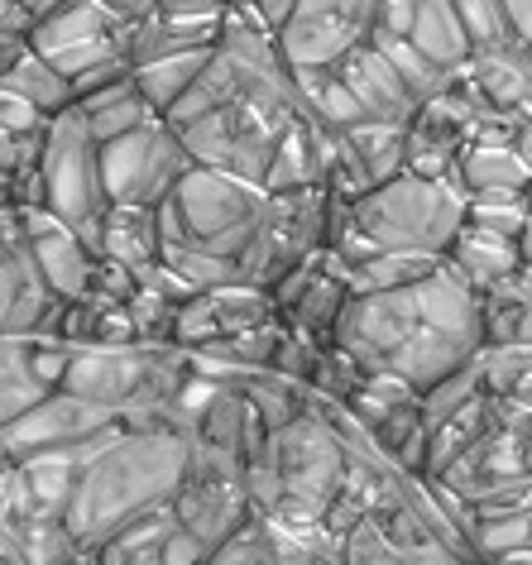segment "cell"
<instances>
[{
    "label": "cell",
    "mask_w": 532,
    "mask_h": 565,
    "mask_svg": "<svg viewBox=\"0 0 532 565\" xmlns=\"http://www.w3.org/2000/svg\"><path fill=\"white\" fill-rule=\"evenodd\" d=\"M336 77L355 92V102L365 106V116L380 120V125H403V130H408V125L417 120V110H423L374 44H360L341 67H336Z\"/></svg>",
    "instance_id": "cell-20"
},
{
    "label": "cell",
    "mask_w": 532,
    "mask_h": 565,
    "mask_svg": "<svg viewBox=\"0 0 532 565\" xmlns=\"http://www.w3.org/2000/svg\"><path fill=\"white\" fill-rule=\"evenodd\" d=\"M173 518L198 536L206 551H216L226 536H235L255 513V499H249V479L245 465L231 456H216V450L192 446L188 456V475L173 493Z\"/></svg>",
    "instance_id": "cell-10"
},
{
    "label": "cell",
    "mask_w": 532,
    "mask_h": 565,
    "mask_svg": "<svg viewBox=\"0 0 532 565\" xmlns=\"http://www.w3.org/2000/svg\"><path fill=\"white\" fill-rule=\"evenodd\" d=\"M460 87H466V96L480 110L523 116V106L532 102V53L513 49V53H499V58H475L460 73Z\"/></svg>",
    "instance_id": "cell-21"
},
{
    "label": "cell",
    "mask_w": 532,
    "mask_h": 565,
    "mask_svg": "<svg viewBox=\"0 0 532 565\" xmlns=\"http://www.w3.org/2000/svg\"><path fill=\"white\" fill-rule=\"evenodd\" d=\"M77 116L87 120V130H92L96 145H110V139H125V135H135V130H145V125H153V120H163L159 110L145 102V92L135 87V73L120 77L116 87L87 96V102H77Z\"/></svg>",
    "instance_id": "cell-28"
},
{
    "label": "cell",
    "mask_w": 532,
    "mask_h": 565,
    "mask_svg": "<svg viewBox=\"0 0 532 565\" xmlns=\"http://www.w3.org/2000/svg\"><path fill=\"white\" fill-rule=\"evenodd\" d=\"M345 145L355 149L370 188H384V182L408 173V130L403 125H380V120L355 125V130H345Z\"/></svg>",
    "instance_id": "cell-32"
},
{
    "label": "cell",
    "mask_w": 532,
    "mask_h": 565,
    "mask_svg": "<svg viewBox=\"0 0 532 565\" xmlns=\"http://www.w3.org/2000/svg\"><path fill=\"white\" fill-rule=\"evenodd\" d=\"M446 259L432 254H374L360 268H350V292L355 298H374V292H398V288H417L432 274H441Z\"/></svg>",
    "instance_id": "cell-33"
},
{
    "label": "cell",
    "mask_w": 532,
    "mask_h": 565,
    "mask_svg": "<svg viewBox=\"0 0 532 565\" xmlns=\"http://www.w3.org/2000/svg\"><path fill=\"white\" fill-rule=\"evenodd\" d=\"M374 20H380V6H365V0H350V6H331V0L292 6L284 34H278V53H284L292 77L331 73L360 44H370Z\"/></svg>",
    "instance_id": "cell-13"
},
{
    "label": "cell",
    "mask_w": 532,
    "mask_h": 565,
    "mask_svg": "<svg viewBox=\"0 0 532 565\" xmlns=\"http://www.w3.org/2000/svg\"><path fill=\"white\" fill-rule=\"evenodd\" d=\"M10 211H20V178L0 173V216H10Z\"/></svg>",
    "instance_id": "cell-45"
},
{
    "label": "cell",
    "mask_w": 532,
    "mask_h": 565,
    "mask_svg": "<svg viewBox=\"0 0 532 565\" xmlns=\"http://www.w3.org/2000/svg\"><path fill=\"white\" fill-rule=\"evenodd\" d=\"M494 417H499V398L489 388H480L470 403H460L451 417L432 422L427 427V475L423 479H441L489 427H494Z\"/></svg>",
    "instance_id": "cell-24"
},
{
    "label": "cell",
    "mask_w": 532,
    "mask_h": 565,
    "mask_svg": "<svg viewBox=\"0 0 532 565\" xmlns=\"http://www.w3.org/2000/svg\"><path fill=\"white\" fill-rule=\"evenodd\" d=\"M206 63H212V49H192V53H168V58H153L145 67H135V87L145 92V102L168 116L183 96L198 87V77L206 73Z\"/></svg>",
    "instance_id": "cell-30"
},
{
    "label": "cell",
    "mask_w": 532,
    "mask_h": 565,
    "mask_svg": "<svg viewBox=\"0 0 532 565\" xmlns=\"http://www.w3.org/2000/svg\"><path fill=\"white\" fill-rule=\"evenodd\" d=\"M485 350H532V268L480 292Z\"/></svg>",
    "instance_id": "cell-22"
},
{
    "label": "cell",
    "mask_w": 532,
    "mask_h": 565,
    "mask_svg": "<svg viewBox=\"0 0 532 565\" xmlns=\"http://www.w3.org/2000/svg\"><path fill=\"white\" fill-rule=\"evenodd\" d=\"M432 484L451 489L466 503H485L494 493L532 484V413L509 398H499V417L451 470Z\"/></svg>",
    "instance_id": "cell-11"
},
{
    "label": "cell",
    "mask_w": 532,
    "mask_h": 565,
    "mask_svg": "<svg viewBox=\"0 0 532 565\" xmlns=\"http://www.w3.org/2000/svg\"><path fill=\"white\" fill-rule=\"evenodd\" d=\"M0 335L63 341V302L49 292V282L30 254L24 211L0 216Z\"/></svg>",
    "instance_id": "cell-12"
},
{
    "label": "cell",
    "mask_w": 532,
    "mask_h": 565,
    "mask_svg": "<svg viewBox=\"0 0 532 565\" xmlns=\"http://www.w3.org/2000/svg\"><path fill=\"white\" fill-rule=\"evenodd\" d=\"M24 53H30V44H24V39H10V34H0V82H6V73L10 67H15Z\"/></svg>",
    "instance_id": "cell-43"
},
{
    "label": "cell",
    "mask_w": 532,
    "mask_h": 565,
    "mask_svg": "<svg viewBox=\"0 0 532 565\" xmlns=\"http://www.w3.org/2000/svg\"><path fill=\"white\" fill-rule=\"evenodd\" d=\"M327 221H331V196L327 192H292V196H269L264 221L249 249L241 254V278L249 288L269 292L274 282H284L292 268L317 259L327 249Z\"/></svg>",
    "instance_id": "cell-8"
},
{
    "label": "cell",
    "mask_w": 532,
    "mask_h": 565,
    "mask_svg": "<svg viewBox=\"0 0 532 565\" xmlns=\"http://www.w3.org/2000/svg\"><path fill=\"white\" fill-rule=\"evenodd\" d=\"M116 427H120V417H110L106 407H92L58 388L34 413H24L10 431H0V446H6L10 465H20L30 456H44V450H82Z\"/></svg>",
    "instance_id": "cell-16"
},
{
    "label": "cell",
    "mask_w": 532,
    "mask_h": 565,
    "mask_svg": "<svg viewBox=\"0 0 532 565\" xmlns=\"http://www.w3.org/2000/svg\"><path fill=\"white\" fill-rule=\"evenodd\" d=\"M0 565H10V561H0Z\"/></svg>",
    "instance_id": "cell-48"
},
{
    "label": "cell",
    "mask_w": 532,
    "mask_h": 565,
    "mask_svg": "<svg viewBox=\"0 0 532 565\" xmlns=\"http://www.w3.org/2000/svg\"><path fill=\"white\" fill-rule=\"evenodd\" d=\"M24 235H30V254H34V264H39V274H44L53 298L63 307L87 298L96 282V268H102V259L92 254L87 239H82L73 225H63L58 216H49V211H24Z\"/></svg>",
    "instance_id": "cell-19"
},
{
    "label": "cell",
    "mask_w": 532,
    "mask_h": 565,
    "mask_svg": "<svg viewBox=\"0 0 532 565\" xmlns=\"http://www.w3.org/2000/svg\"><path fill=\"white\" fill-rule=\"evenodd\" d=\"M67 341H20L0 335V431H10L24 413H34L49 393L63 388V374L73 364Z\"/></svg>",
    "instance_id": "cell-18"
},
{
    "label": "cell",
    "mask_w": 532,
    "mask_h": 565,
    "mask_svg": "<svg viewBox=\"0 0 532 565\" xmlns=\"http://www.w3.org/2000/svg\"><path fill=\"white\" fill-rule=\"evenodd\" d=\"M0 130L15 135V139H39V135L49 130V120L39 116V110H34L30 102H20V96L0 92Z\"/></svg>",
    "instance_id": "cell-41"
},
{
    "label": "cell",
    "mask_w": 532,
    "mask_h": 565,
    "mask_svg": "<svg viewBox=\"0 0 532 565\" xmlns=\"http://www.w3.org/2000/svg\"><path fill=\"white\" fill-rule=\"evenodd\" d=\"M475 116H480V106L470 102L460 82L446 96H437V102H427L423 110H417V120L408 125V173L423 178V182L451 188L460 153H466V145H470Z\"/></svg>",
    "instance_id": "cell-17"
},
{
    "label": "cell",
    "mask_w": 532,
    "mask_h": 565,
    "mask_svg": "<svg viewBox=\"0 0 532 565\" xmlns=\"http://www.w3.org/2000/svg\"><path fill=\"white\" fill-rule=\"evenodd\" d=\"M523 268H532V211H528V225H523Z\"/></svg>",
    "instance_id": "cell-47"
},
{
    "label": "cell",
    "mask_w": 532,
    "mask_h": 565,
    "mask_svg": "<svg viewBox=\"0 0 532 565\" xmlns=\"http://www.w3.org/2000/svg\"><path fill=\"white\" fill-rule=\"evenodd\" d=\"M513 15V30H518V44H523L532 53V6H509Z\"/></svg>",
    "instance_id": "cell-44"
},
{
    "label": "cell",
    "mask_w": 532,
    "mask_h": 565,
    "mask_svg": "<svg viewBox=\"0 0 532 565\" xmlns=\"http://www.w3.org/2000/svg\"><path fill=\"white\" fill-rule=\"evenodd\" d=\"M284 565H345L341 561V542L327 527H284Z\"/></svg>",
    "instance_id": "cell-39"
},
{
    "label": "cell",
    "mask_w": 532,
    "mask_h": 565,
    "mask_svg": "<svg viewBox=\"0 0 532 565\" xmlns=\"http://www.w3.org/2000/svg\"><path fill=\"white\" fill-rule=\"evenodd\" d=\"M528 182H532V168L523 163V153H518V149L466 145L451 188L470 202V196H489V192H518V196H523Z\"/></svg>",
    "instance_id": "cell-29"
},
{
    "label": "cell",
    "mask_w": 532,
    "mask_h": 565,
    "mask_svg": "<svg viewBox=\"0 0 532 565\" xmlns=\"http://www.w3.org/2000/svg\"><path fill=\"white\" fill-rule=\"evenodd\" d=\"M39 192H44L49 216L87 239L92 254L102 259V221H106V182H102V145L92 139L87 120L77 116V106L67 116L49 120L44 153H39Z\"/></svg>",
    "instance_id": "cell-6"
},
{
    "label": "cell",
    "mask_w": 532,
    "mask_h": 565,
    "mask_svg": "<svg viewBox=\"0 0 532 565\" xmlns=\"http://www.w3.org/2000/svg\"><path fill=\"white\" fill-rule=\"evenodd\" d=\"M331 345L365 379H398L427 393L485 355L480 292L446 259L417 288L350 298Z\"/></svg>",
    "instance_id": "cell-1"
},
{
    "label": "cell",
    "mask_w": 532,
    "mask_h": 565,
    "mask_svg": "<svg viewBox=\"0 0 532 565\" xmlns=\"http://www.w3.org/2000/svg\"><path fill=\"white\" fill-rule=\"evenodd\" d=\"M456 10H460V24H466V39H470L475 58H499V53L523 49V44H518L509 6H480V0H470V6H456Z\"/></svg>",
    "instance_id": "cell-36"
},
{
    "label": "cell",
    "mask_w": 532,
    "mask_h": 565,
    "mask_svg": "<svg viewBox=\"0 0 532 565\" xmlns=\"http://www.w3.org/2000/svg\"><path fill=\"white\" fill-rule=\"evenodd\" d=\"M350 450L336 427L321 417V407L307 393V407L288 427L274 431V446L255 470H249V499L255 513L284 527H321L345 484Z\"/></svg>",
    "instance_id": "cell-4"
},
{
    "label": "cell",
    "mask_w": 532,
    "mask_h": 565,
    "mask_svg": "<svg viewBox=\"0 0 532 565\" xmlns=\"http://www.w3.org/2000/svg\"><path fill=\"white\" fill-rule=\"evenodd\" d=\"M188 431H139L116 427L82 450V470L67 499L63 527L82 551H102L130 522L173 503L188 475Z\"/></svg>",
    "instance_id": "cell-2"
},
{
    "label": "cell",
    "mask_w": 532,
    "mask_h": 565,
    "mask_svg": "<svg viewBox=\"0 0 532 565\" xmlns=\"http://www.w3.org/2000/svg\"><path fill=\"white\" fill-rule=\"evenodd\" d=\"M192 168L188 149L178 145V135L163 120L145 125V130L110 139L102 145V182H106V202L110 206H145L159 211L173 188L183 182Z\"/></svg>",
    "instance_id": "cell-9"
},
{
    "label": "cell",
    "mask_w": 532,
    "mask_h": 565,
    "mask_svg": "<svg viewBox=\"0 0 532 565\" xmlns=\"http://www.w3.org/2000/svg\"><path fill=\"white\" fill-rule=\"evenodd\" d=\"M485 565H532V551H503V556L485 561Z\"/></svg>",
    "instance_id": "cell-46"
},
{
    "label": "cell",
    "mask_w": 532,
    "mask_h": 565,
    "mask_svg": "<svg viewBox=\"0 0 532 565\" xmlns=\"http://www.w3.org/2000/svg\"><path fill=\"white\" fill-rule=\"evenodd\" d=\"M206 298H212V317H216L221 341H235V335L264 331V327H274L278 321L274 298L264 288H249V282H231V288H216V292H206Z\"/></svg>",
    "instance_id": "cell-34"
},
{
    "label": "cell",
    "mask_w": 532,
    "mask_h": 565,
    "mask_svg": "<svg viewBox=\"0 0 532 565\" xmlns=\"http://www.w3.org/2000/svg\"><path fill=\"white\" fill-rule=\"evenodd\" d=\"M341 561H345V565H403L398 546L389 542V532H384L374 518L355 522V527L341 536Z\"/></svg>",
    "instance_id": "cell-38"
},
{
    "label": "cell",
    "mask_w": 532,
    "mask_h": 565,
    "mask_svg": "<svg viewBox=\"0 0 532 565\" xmlns=\"http://www.w3.org/2000/svg\"><path fill=\"white\" fill-rule=\"evenodd\" d=\"M264 206H269V196L259 188L216 173V168L192 163L183 182L173 188V196L159 206L163 245L241 264V254L249 249V239H255L259 221H264Z\"/></svg>",
    "instance_id": "cell-5"
},
{
    "label": "cell",
    "mask_w": 532,
    "mask_h": 565,
    "mask_svg": "<svg viewBox=\"0 0 532 565\" xmlns=\"http://www.w3.org/2000/svg\"><path fill=\"white\" fill-rule=\"evenodd\" d=\"M0 92H10V96H20V102H30L44 120H58V116H67V110L77 106L73 82H67V77L58 73V67H49L34 49L24 53V58L6 73V82H0Z\"/></svg>",
    "instance_id": "cell-31"
},
{
    "label": "cell",
    "mask_w": 532,
    "mask_h": 565,
    "mask_svg": "<svg viewBox=\"0 0 532 565\" xmlns=\"http://www.w3.org/2000/svg\"><path fill=\"white\" fill-rule=\"evenodd\" d=\"M102 259L120 264L125 274H145L163 259V225L159 211L145 206H110L102 221Z\"/></svg>",
    "instance_id": "cell-23"
},
{
    "label": "cell",
    "mask_w": 532,
    "mask_h": 565,
    "mask_svg": "<svg viewBox=\"0 0 532 565\" xmlns=\"http://www.w3.org/2000/svg\"><path fill=\"white\" fill-rule=\"evenodd\" d=\"M341 407L370 431L380 456L394 460L403 475H427V417L417 388L398 384V379H365Z\"/></svg>",
    "instance_id": "cell-14"
},
{
    "label": "cell",
    "mask_w": 532,
    "mask_h": 565,
    "mask_svg": "<svg viewBox=\"0 0 532 565\" xmlns=\"http://www.w3.org/2000/svg\"><path fill=\"white\" fill-rule=\"evenodd\" d=\"M403 39H408V44L446 77H460L470 67V58H475L470 39H466V24H460V10L456 6H437V0H432V6H417L413 30Z\"/></svg>",
    "instance_id": "cell-27"
},
{
    "label": "cell",
    "mask_w": 532,
    "mask_h": 565,
    "mask_svg": "<svg viewBox=\"0 0 532 565\" xmlns=\"http://www.w3.org/2000/svg\"><path fill=\"white\" fill-rule=\"evenodd\" d=\"M451 268L470 282L475 292H485V288H494V282H503L509 274L523 268V245L466 221L460 235H456V245H451Z\"/></svg>",
    "instance_id": "cell-26"
},
{
    "label": "cell",
    "mask_w": 532,
    "mask_h": 565,
    "mask_svg": "<svg viewBox=\"0 0 532 565\" xmlns=\"http://www.w3.org/2000/svg\"><path fill=\"white\" fill-rule=\"evenodd\" d=\"M480 388H485L480 360H475L470 370H460V374H451V379H441L437 388H427V393H423V417H427V427H432V422H441V417H451L456 407H460V403H470Z\"/></svg>",
    "instance_id": "cell-40"
},
{
    "label": "cell",
    "mask_w": 532,
    "mask_h": 565,
    "mask_svg": "<svg viewBox=\"0 0 532 565\" xmlns=\"http://www.w3.org/2000/svg\"><path fill=\"white\" fill-rule=\"evenodd\" d=\"M466 225V196L403 173L374 188L360 202H336L327 221V249L345 268H360L374 254H432L451 259V245Z\"/></svg>",
    "instance_id": "cell-3"
},
{
    "label": "cell",
    "mask_w": 532,
    "mask_h": 565,
    "mask_svg": "<svg viewBox=\"0 0 532 565\" xmlns=\"http://www.w3.org/2000/svg\"><path fill=\"white\" fill-rule=\"evenodd\" d=\"M269 298H274L278 321H284L302 345H331L355 292H350V268L336 259L331 249H321L317 259L292 268L284 282H274Z\"/></svg>",
    "instance_id": "cell-15"
},
{
    "label": "cell",
    "mask_w": 532,
    "mask_h": 565,
    "mask_svg": "<svg viewBox=\"0 0 532 565\" xmlns=\"http://www.w3.org/2000/svg\"><path fill=\"white\" fill-rule=\"evenodd\" d=\"M206 565H284V532L269 518H249L206 556Z\"/></svg>",
    "instance_id": "cell-35"
},
{
    "label": "cell",
    "mask_w": 532,
    "mask_h": 565,
    "mask_svg": "<svg viewBox=\"0 0 532 565\" xmlns=\"http://www.w3.org/2000/svg\"><path fill=\"white\" fill-rule=\"evenodd\" d=\"M34 24H39V6H15V0H0V34L24 39V44H30Z\"/></svg>",
    "instance_id": "cell-42"
},
{
    "label": "cell",
    "mask_w": 532,
    "mask_h": 565,
    "mask_svg": "<svg viewBox=\"0 0 532 565\" xmlns=\"http://www.w3.org/2000/svg\"><path fill=\"white\" fill-rule=\"evenodd\" d=\"M30 49L73 82L77 102L116 87L120 77L135 73L130 58H125V39L116 30L110 6H39Z\"/></svg>",
    "instance_id": "cell-7"
},
{
    "label": "cell",
    "mask_w": 532,
    "mask_h": 565,
    "mask_svg": "<svg viewBox=\"0 0 532 565\" xmlns=\"http://www.w3.org/2000/svg\"><path fill=\"white\" fill-rule=\"evenodd\" d=\"M485 388L532 413V350H485L480 355Z\"/></svg>",
    "instance_id": "cell-37"
},
{
    "label": "cell",
    "mask_w": 532,
    "mask_h": 565,
    "mask_svg": "<svg viewBox=\"0 0 532 565\" xmlns=\"http://www.w3.org/2000/svg\"><path fill=\"white\" fill-rule=\"evenodd\" d=\"M321 188V125L307 116L288 125V135L278 139L269 178H264V196H292V192H317Z\"/></svg>",
    "instance_id": "cell-25"
}]
</instances>
